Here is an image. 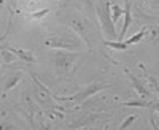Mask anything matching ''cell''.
I'll list each match as a JSON object with an SVG mask.
<instances>
[{"instance_id":"obj_20","label":"cell","mask_w":159,"mask_h":130,"mask_svg":"<svg viewBox=\"0 0 159 130\" xmlns=\"http://www.w3.org/2000/svg\"><path fill=\"white\" fill-rule=\"evenodd\" d=\"M27 2H35V0H27Z\"/></svg>"},{"instance_id":"obj_8","label":"cell","mask_w":159,"mask_h":130,"mask_svg":"<svg viewBox=\"0 0 159 130\" xmlns=\"http://www.w3.org/2000/svg\"><path fill=\"white\" fill-rule=\"evenodd\" d=\"M13 54H15L19 60H24V62H30V63H34V62H37V59L34 57V54L30 53V51H25V49H19V48H13V46H7Z\"/></svg>"},{"instance_id":"obj_11","label":"cell","mask_w":159,"mask_h":130,"mask_svg":"<svg viewBox=\"0 0 159 130\" xmlns=\"http://www.w3.org/2000/svg\"><path fill=\"white\" fill-rule=\"evenodd\" d=\"M0 57H2L5 62H15V60H18V57L11 53V51L8 49V48H0Z\"/></svg>"},{"instance_id":"obj_15","label":"cell","mask_w":159,"mask_h":130,"mask_svg":"<svg viewBox=\"0 0 159 130\" xmlns=\"http://www.w3.org/2000/svg\"><path fill=\"white\" fill-rule=\"evenodd\" d=\"M135 119H137V116H135V114H130V116H127V118L123 121V124L118 127V130H126V128H127V127H129L132 122L135 121Z\"/></svg>"},{"instance_id":"obj_19","label":"cell","mask_w":159,"mask_h":130,"mask_svg":"<svg viewBox=\"0 0 159 130\" xmlns=\"http://www.w3.org/2000/svg\"><path fill=\"white\" fill-rule=\"evenodd\" d=\"M2 3H3V0H0V5H2Z\"/></svg>"},{"instance_id":"obj_3","label":"cell","mask_w":159,"mask_h":130,"mask_svg":"<svg viewBox=\"0 0 159 130\" xmlns=\"http://www.w3.org/2000/svg\"><path fill=\"white\" fill-rule=\"evenodd\" d=\"M75 60V56L73 54H67V53H57L54 56V63H56V68L59 72V75L62 73H67L70 65L73 63Z\"/></svg>"},{"instance_id":"obj_2","label":"cell","mask_w":159,"mask_h":130,"mask_svg":"<svg viewBox=\"0 0 159 130\" xmlns=\"http://www.w3.org/2000/svg\"><path fill=\"white\" fill-rule=\"evenodd\" d=\"M105 89H110V84H103V83H92L89 86H86L84 89L78 90L76 94L73 95H67V97H57V100L61 102H73V103H83L84 100H88L89 97L96 95L100 90H105Z\"/></svg>"},{"instance_id":"obj_7","label":"cell","mask_w":159,"mask_h":130,"mask_svg":"<svg viewBox=\"0 0 159 130\" xmlns=\"http://www.w3.org/2000/svg\"><path fill=\"white\" fill-rule=\"evenodd\" d=\"M123 106H130V108H157V102L154 100H132V102H124Z\"/></svg>"},{"instance_id":"obj_13","label":"cell","mask_w":159,"mask_h":130,"mask_svg":"<svg viewBox=\"0 0 159 130\" xmlns=\"http://www.w3.org/2000/svg\"><path fill=\"white\" fill-rule=\"evenodd\" d=\"M19 80H21V76L19 75H15V76H11L10 80H7V83H5V86H3V89L5 90H10L11 87H15L18 83H19Z\"/></svg>"},{"instance_id":"obj_16","label":"cell","mask_w":159,"mask_h":130,"mask_svg":"<svg viewBox=\"0 0 159 130\" xmlns=\"http://www.w3.org/2000/svg\"><path fill=\"white\" fill-rule=\"evenodd\" d=\"M13 125L11 124H0V130H11Z\"/></svg>"},{"instance_id":"obj_14","label":"cell","mask_w":159,"mask_h":130,"mask_svg":"<svg viewBox=\"0 0 159 130\" xmlns=\"http://www.w3.org/2000/svg\"><path fill=\"white\" fill-rule=\"evenodd\" d=\"M51 10L49 8H43V10H38V11H34V13H30V18L32 19H43L48 13H49Z\"/></svg>"},{"instance_id":"obj_9","label":"cell","mask_w":159,"mask_h":130,"mask_svg":"<svg viewBox=\"0 0 159 130\" xmlns=\"http://www.w3.org/2000/svg\"><path fill=\"white\" fill-rule=\"evenodd\" d=\"M103 45H105V46H108V48H111V49H116V51H126V49H127L126 41H116V40L110 41V40H105Z\"/></svg>"},{"instance_id":"obj_1","label":"cell","mask_w":159,"mask_h":130,"mask_svg":"<svg viewBox=\"0 0 159 130\" xmlns=\"http://www.w3.org/2000/svg\"><path fill=\"white\" fill-rule=\"evenodd\" d=\"M97 18H99L105 38L113 41L116 38V29H115V22L111 21V3L108 0H100V3L97 6Z\"/></svg>"},{"instance_id":"obj_18","label":"cell","mask_w":159,"mask_h":130,"mask_svg":"<svg viewBox=\"0 0 159 130\" xmlns=\"http://www.w3.org/2000/svg\"><path fill=\"white\" fill-rule=\"evenodd\" d=\"M5 38H7V33H3V35H2V37H0V45H2V41H3V40H5Z\"/></svg>"},{"instance_id":"obj_6","label":"cell","mask_w":159,"mask_h":130,"mask_svg":"<svg viewBox=\"0 0 159 130\" xmlns=\"http://www.w3.org/2000/svg\"><path fill=\"white\" fill-rule=\"evenodd\" d=\"M45 46L59 48V49H75V48H78V45H75L70 40H65V38H49V40H45Z\"/></svg>"},{"instance_id":"obj_21","label":"cell","mask_w":159,"mask_h":130,"mask_svg":"<svg viewBox=\"0 0 159 130\" xmlns=\"http://www.w3.org/2000/svg\"><path fill=\"white\" fill-rule=\"evenodd\" d=\"M103 130H108V128H107V127H103Z\"/></svg>"},{"instance_id":"obj_4","label":"cell","mask_w":159,"mask_h":130,"mask_svg":"<svg viewBox=\"0 0 159 130\" xmlns=\"http://www.w3.org/2000/svg\"><path fill=\"white\" fill-rule=\"evenodd\" d=\"M126 76L130 80V83H132V86H134V89L137 90V94L140 95V98H143V100H150L151 97H153V94L150 92V89L145 86L137 76H134L130 72H126Z\"/></svg>"},{"instance_id":"obj_12","label":"cell","mask_w":159,"mask_h":130,"mask_svg":"<svg viewBox=\"0 0 159 130\" xmlns=\"http://www.w3.org/2000/svg\"><path fill=\"white\" fill-rule=\"evenodd\" d=\"M123 13H124V8L118 6L116 3H115V5H111V21L116 24V21L123 16Z\"/></svg>"},{"instance_id":"obj_10","label":"cell","mask_w":159,"mask_h":130,"mask_svg":"<svg viewBox=\"0 0 159 130\" xmlns=\"http://www.w3.org/2000/svg\"><path fill=\"white\" fill-rule=\"evenodd\" d=\"M145 35H147V29H142L140 32H137L135 35H132L130 38H127L126 40V45L127 46H130V45H135V43H139L142 38H145Z\"/></svg>"},{"instance_id":"obj_5","label":"cell","mask_w":159,"mask_h":130,"mask_svg":"<svg viewBox=\"0 0 159 130\" xmlns=\"http://www.w3.org/2000/svg\"><path fill=\"white\" fill-rule=\"evenodd\" d=\"M124 21H123V29H121V33L118 37V41H123L124 37L127 35V29L132 22V5H130V0H126L124 2Z\"/></svg>"},{"instance_id":"obj_17","label":"cell","mask_w":159,"mask_h":130,"mask_svg":"<svg viewBox=\"0 0 159 130\" xmlns=\"http://www.w3.org/2000/svg\"><path fill=\"white\" fill-rule=\"evenodd\" d=\"M151 125H153V128H154V130H159V128H157V125H156V122H154V119H151Z\"/></svg>"}]
</instances>
